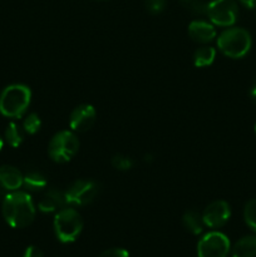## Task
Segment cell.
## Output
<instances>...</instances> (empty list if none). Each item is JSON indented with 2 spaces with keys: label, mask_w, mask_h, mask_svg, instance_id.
I'll return each mask as SVG.
<instances>
[{
  "label": "cell",
  "mask_w": 256,
  "mask_h": 257,
  "mask_svg": "<svg viewBox=\"0 0 256 257\" xmlns=\"http://www.w3.org/2000/svg\"><path fill=\"white\" fill-rule=\"evenodd\" d=\"M22 175L18 168L13 166H2L0 167V187L5 188L8 191H18L23 186Z\"/></svg>",
  "instance_id": "cell-13"
},
{
  "label": "cell",
  "mask_w": 256,
  "mask_h": 257,
  "mask_svg": "<svg viewBox=\"0 0 256 257\" xmlns=\"http://www.w3.org/2000/svg\"><path fill=\"white\" fill-rule=\"evenodd\" d=\"M3 217L13 228H24L35 218V206L30 195L13 191L5 196L2 206Z\"/></svg>",
  "instance_id": "cell-1"
},
{
  "label": "cell",
  "mask_w": 256,
  "mask_h": 257,
  "mask_svg": "<svg viewBox=\"0 0 256 257\" xmlns=\"http://www.w3.org/2000/svg\"><path fill=\"white\" fill-rule=\"evenodd\" d=\"M40 127H42V120H40L39 115L37 113H30L25 117L23 128H24L28 135H35L40 130Z\"/></svg>",
  "instance_id": "cell-20"
},
{
  "label": "cell",
  "mask_w": 256,
  "mask_h": 257,
  "mask_svg": "<svg viewBox=\"0 0 256 257\" xmlns=\"http://www.w3.org/2000/svg\"><path fill=\"white\" fill-rule=\"evenodd\" d=\"M188 35L197 43H210L215 39L216 30L210 23L195 20L188 25Z\"/></svg>",
  "instance_id": "cell-12"
},
{
  "label": "cell",
  "mask_w": 256,
  "mask_h": 257,
  "mask_svg": "<svg viewBox=\"0 0 256 257\" xmlns=\"http://www.w3.org/2000/svg\"><path fill=\"white\" fill-rule=\"evenodd\" d=\"M181 2L193 13H197V14L206 13V4L202 0H181Z\"/></svg>",
  "instance_id": "cell-23"
},
{
  "label": "cell",
  "mask_w": 256,
  "mask_h": 257,
  "mask_svg": "<svg viewBox=\"0 0 256 257\" xmlns=\"http://www.w3.org/2000/svg\"><path fill=\"white\" fill-rule=\"evenodd\" d=\"M232 257H256V236H245L235 243Z\"/></svg>",
  "instance_id": "cell-14"
},
{
  "label": "cell",
  "mask_w": 256,
  "mask_h": 257,
  "mask_svg": "<svg viewBox=\"0 0 256 257\" xmlns=\"http://www.w3.org/2000/svg\"><path fill=\"white\" fill-rule=\"evenodd\" d=\"M32 92L24 84L8 85L0 94V113L8 118H20L30 104Z\"/></svg>",
  "instance_id": "cell-2"
},
{
  "label": "cell",
  "mask_w": 256,
  "mask_h": 257,
  "mask_svg": "<svg viewBox=\"0 0 256 257\" xmlns=\"http://www.w3.org/2000/svg\"><path fill=\"white\" fill-rule=\"evenodd\" d=\"M112 166L118 171H128L132 168L133 162L128 156L115 155L112 157Z\"/></svg>",
  "instance_id": "cell-21"
},
{
  "label": "cell",
  "mask_w": 256,
  "mask_h": 257,
  "mask_svg": "<svg viewBox=\"0 0 256 257\" xmlns=\"http://www.w3.org/2000/svg\"><path fill=\"white\" fill-rule=\"evenodd\" d=\"M231 216V208L226 201L218 200L205 208L202 212V220L205 226L210 228H220L226 225Z\"/></svg>",
  "instance_id": "cell-9"
},
{
  "label": "cell",
  "mask_w": 256,
  "mask_h": 257,
  "mask_svg": "<svg viewBox=\"0 0 256 257\" xmlns=\"http://www.w3.org/2000/svg\"><path fill=\"white\" fill-rule=\"evenodd\" d=\"M99 257H130V252L127 250H124V248L113 247L103 251Z\"/></svg>",
  "instance_id": "cell-24"
},
{
  "label": "cell",
  "mask_w": 256,
  "mask_h": 257,
  "mask_svg": "<svg viewBox=\"0 0 256 257\" xmlns=\"http://www.w3.org/2000/svg\"><path fill=\"white\" fill-rule=\"evenodd\" d=\"M23 185L27 187V190L39 192L47 187L48 181L45 176L39 171H29L23 178Z\"/></svg>",
  "instance_id": "cell-16"
},
{
  "label": "cell",
  "mask_w": 256,
  "mask_h": 257,
  "mask_svg": "<svg viewBox=\"0 0 256 257\" xmlns=\"http://www.w3.org/2000/svg\"><path fill=\"white\" fill-rule=\"evenodd\" d=\"M166 3H167V0H145L146 8L152 14H158V13L162 12L166 7Z\"/></svg>",
  "instance_id": "cell-22"
},
{
  "label": "cell",
  "mask_w": 256,
  "mask_h": 257,
  "mask_svg": "<svg viewBox=\"0 0 256 257\" xmlns=\"http://www.w3.org/2000/svg\"><path fill=\"white\" fill-rule=\"evenodd\" d=\"M3 146H4V141H3V138H2V136H0V151H2V148H3Z\"/></svg>",
  "instance_id": "cell-28"
},
{
  "label": "cell",
  "mask_w": 256,
  "mask_h": 257,
  "mask_svg": "<svg viewBox=\"0 0 256 257\" xmlns=\"http://www.w3.org/2000/svg\"><path fill=\"white\" fill-rule=\"evenodd\" d=\"M23 257H44V253L37 246H29V247L25 250Z\"/></svg>",
  "instance_id": "cell-25"
},
{
  "label": "cell",
  "mask_w": 256,
  "mask_h": 257,
  "mask_svg": "<svg viewBox=\"0 0 256 257\" xmlns=\"http://www.w3.org/2000/svg\"><path fill=\"white\" fill-rule=\"evenodd\" d=\"M53 225L55 236L63 243H70L77 240L83 230L82 216L72 207H64L58 211Z\"/></svg>",
  "instance_id": "cell-4"
},
{
  "label": "cell",
  "mask_w": 256,
  "mask_h": 257,
  "mask_svg": "<svg viewBox=\"0 0 256 257\" xmlns=\"http://www.w3.org/2000/svg\"><path fill=\"white\" fill-rule=\"evenodd\" d=\"M240 3L242 5H245L248 9H253L256 8V0H240Z\"/></svg>",
  "instance_id": "cell-26"
},
{
  "label": "cell",
  "mask_w": 256,
  "mask_h": 257,
  "mask_svg": "<svg viewBox=\"0 0 256 257\" xmlns=\"http://www.w3.org/2000/svg\"><path fill=\"white\" fill-rule=\"evenodd\" d=\"M250 97H251V99L256 103V79H255V82H253L252 88H251V90H250Z\"/></svg>",
  "instance_id": "cell-27"
},
{
  "label": "cell",
  "mask_w": 256,
  "mask_h": 257,
  "mask_svg": "<svg viewBox=\"0 0 256 257\" xmlns=\"http://www.w3.org/2000/svg\"><path fill=\"white\" fill-rule=\"evenodd\" d=\"M95 109L90 104H80L70 114L69 125L74 132H85L90 130L95 122Z\"/></svg>",
  "instance_id": "cell-10"
},
{
  "label": "cell",
  "mask_w": 256,
  "mask_h": 257,
  "mask_svg": "<svg viewBox=\"0 0 256 257\" xmlns=\"http://www.w3.org/2000/svg\"><path fill=\"white\" fill-rule=\"evenodd\" d=\"M65 205H67L65 193L62 192L60 190H57V188H50V190H47L43 193L39 202H38V208L42 212L50 213L58 212L62 208H64Z\"/></svg>",
  "instance_id": "cell-11"
},
{
  "label": "cell",
  "mask_w": 256,
  "mask_h": 257,
  "mask_svg": "<svg viewBox=\"0 0 256 257\" xmlns=\"http://www.w3.org/2000/svg\"><path fill=\"white\" fill-rule=\"evenodd\" d=\"M217 47L226 57L238 59L245 57L251 48V35L243 28H230L220 34Z\"/></svg>",
  "instance_id": "cell-3"
},
{
  "label": "cell",
  "mask_w": 256,
  "mask_h": 257,
  "mask_svg": "<svg viewBox=\"0 0 256 257\" xmlns=\"http://www.w3.org/2000/svg\"><path fill=\"white\" fill-rule=\"evenodd\" d=\"M98 2H107V0H98Z\"/></svg>",
  "instance_id": "cell-29"
},
{
  "label": "cell",
  "mask_w": 256,
  "mask_h": 257,
  "mask_svg": "<svg viewBox=\"0 0 256 257\" xmlns=\"http://www.w3.org/2000/svg\"><path fill=\"white\" fill-rule=\"evenodd\" d=\"M206 14L218 27H231L238 17V7L235 0H211L206 5Z\"/></svg>",
  "instance_id": "cell-6"
},
{
  "label": "cell",
  "mask_w": 256,
  "mask_h": 257,
  "mask_svg": "<svg viewBox=\"0 0 256 257\" xmlns=\"http://www.w3.org/2000/svg\"><path fill=\"white\" fill-rule=\"evenodd\" d=\"M5 140L9 143V146L14 148L22 145L23 141H24V135H23L22 130L17 123H9V125L5 130Z\"/></svg>",
  "instance_id": "cell-18"
},
{
  "label": "cell",
  "mask_w": 256,
  "mask_h": 257,
  "mask_svg": "<svg viewBox=\"0 0 256 257\" xmlns=\"http://www.w3.org/2000/svg\"><path fill=\"white\" fill-rule=\"evenodd\" d=\"M255 133H256V123H255Z\"/></svg>",
  "instance_id": "cell-30"
},
{
  "label": "cell",
  "mask_w": 256,
  "mask_h": 257,
  "mask_svg": "<svg viewBox=\"0 0 256 257\" xmlns=\"http://www.w3.org/2000/svg\"><path fill=\"white\" fill-rule=\"evenodd\" d=\"M182 223L186 230L191 232L192 235H200L202 233L205 223L202 220V213H198L197 211L190 210L183 215Z\"/></svg>",
  "instance_id": "cell-15"
},
{
  "label": "cell",
  "mask_w": 256,
  "mask_h": 257,
  "mask_svg": "<svg viewBox=\"0 0 256 257\" xmlns=\"http://www.w3.org/2000/svg\"><path fill=\"white\" fill-rule=\"evenodd\" d=\"M65 201L70 206H87L98 195V185L94 181L78 180L65 191Z\"/></svg>",
  "instance_id": "cell-8"
},
{
  "label": "cell",
  "mask_w": 256,
  "mask_h": 257,
  "mask_svg": "<svg viewBox=\"0 0 256 257\" xmlns=\"http://www.w3.org/2000/svg\"><path fill=\"white\" fill-rule=\"evenodd\" d=\"M243 218L248 227L256 232V198L250 200L243 208Z\"/></svg>",
  "instance_id": "cell-19"
},
{
  "label": "cell",
  "mask_w": 256,
  "mask_h": 257,
  "mask_svg": "<svg viewBox=\"0 0 256 257\" xmlns=\"http://www.w3.org/2000/svg\"><path fill=\"white\" fill-rule=\"evenodd\" d=\"M230 240L223 233L212 231L200 238L197 243L198 257H227L230 253Z\"/></svg>",
  "instance_id": "cell-7"
},
{
  "label": "cell",
  "mask_w": 256,
  "mask_h": 257,
  "mask_svg": "<svg viewBox=\"0 0 256 257\" xmlns=\"http://www.w3.org/2000/svg\"><path fill=\"white\" fill-rule=\"evenodd\" d=\"M79 150V141L70 131H60L55 133L48 146L50 158L57 163L69 162Z\"/></svg>",
  "instance_id": "cell-5"
},
{
  "label": "cell",
  "mask_w": 256,
  "mask_h": 257,
  "mask_svg": "<svg viewBox=\"0 0 256 257\" xmlns=\"http://www.w3.org/2000/svg\"><path fill=\"white\" fill-rule=\"evenodd\" d=\"M216 57V50L212 47H201L193 54V63L196 67H208L213 63Z\"/></svg>",
  "instance_id": "cell-17"
}]
</instances>
